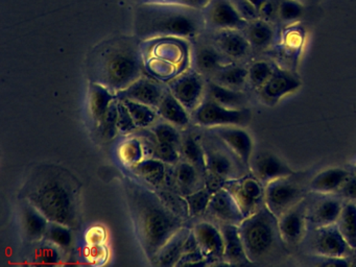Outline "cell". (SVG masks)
I'll list each match as a JSON object with an SVG mask.
<instances>
[{
    "mask_svg": "<svg viewBox=\"0 0 356 267\" xmlns=\"http://www.w3.org/2000/svg\"><path fill=\"white\" fill-rule=\"evenodd\" d=\"M197 129L204 150L206 187L216 191L227 181L249 172L218 137L208 129Z\"/></svg>",
    "mask_w": 356,
    "mask_h": 267,
    "instance_id": "6",
    "label": "cell"
},
{
    "mask_svg": "<svg viewBox=\"0 0 356 267\" xmlns=\"http://www.w3.org/2000/svg\"><path fill=\"white\" fill-rule=\"evenodd\" d=\"M249 172L264 186L296 173L282 159L268 150L254 152L250 161Z\"/></svg>",
    "mask_w": 356,
    "mask_h": 267,
    "instance_id": "21",
    "label": "cell"
},
{
    "mask_svg": "<svg viewBox=\"0 0 356 267\" xmlns=\"http://www.w3.org/2000/svg\"><path fill=\"white\" fill-rule=\"evenodd\" d=\"M248 64L249 63H229L216 71L209 79L229 89L245 91V88L249 87Z\"/></svg>",
    "mask_w": 356,
    "mask_h": 267,
    "instance_id": "32",
    "label": "cell"
},
{
    "mask_svg": "<svg viewBox=\"0 0 356 267\" xmlns=\"http://www.w3.org/2000/svg\"><path fill=\"white\" fill-rule=\"evenodd\" d=\"M140 42L134 35L102 44L90 58L91 81L105 86L116 95L140 79L145 70Z\"/></svg>",
    "mask_w": 356,
    "mask_h": 267,
    "instance_id": "4",
    "label": "cell"
},
{
    "mask_svg": "<svg viewBox=\"0 0 356 267\" xmlns=\"http://www.w3.org/2000/svg\"><path fill=\"white\" fill-rule=\"evenodd\" d=\"M26 200L38 209L49 221L76 229L82 215V187L68 169L43 163L35 166L20 191Z\"/></svg>",
    "mask_w": 356,
    "mask_h": 267,
    "instance_id": "2",
    "label": "cell"
},
{
    "mask_svg": "<svg viewBox=\"0 0 356 267\" xmlns=\"http://www.w3.org/2000/svg\"><path fill=\"white\" fill-rule=\"evenodd\" d=\"M301 248L307 256L346 258L354 252L335 225L308 229Z\"/></svg>",
    "mask_w": 356,
    "mask_h": 267,
    "instance_id": "9",
    "label": "cell"
},
{
    "mask_svg": "<svg viewBox=\"0 0 356 267\" xmlns=\"http://www.w3.org/2000/svg\"><path fill=\"white\" fill-rule=\"evenodd\" d=\"M205 31L203 12L200 8L143 1L135 10L134 33L140 41L163 38L191 41Z\"/></svg>",
    "mask_w": 356,
    "mask_h": 267,
    "instance_id": "3",
    "label": "cell"
},
{
    "mask_svg": "<svg viewBox=\"0 0 356 267\" xmlns=\"http://www.w3.org/2000/svg\"><path fill=\"white\" fill-rule=\"evenodd\" d=\"M166 185L168 189L185 197L205 187V173L191 163L180 160L168 167Z\"/></svg>",
    "mask_w": 356,
    "mask_h": 267,
    "instance_id": "19",
    "label": "cell"
},
{
    "mask_svg": "<svg viewBox=\"0 0 356 267\" xmlns=\"http://www.w3.org/2000/svg\"><path fill=\"white\" fill-rule=\"evenodd\" d=\"M316 266H349L352 265L350 257L346 258H331V257L308 256Z\"/></svg>",
    "mask_w": 356,
    "mask_h": 267,
    "instance_id": "48",
    "label": "cell"
},
{
    "mask_svg": "<svg viewBox=\"0 0 356 267\" xmlns=\"http://www.w3.org/2000/svg\"><path fill=\"white\" fill-rule=\"evenodd\" d=\"M249 108H229L205 95L203 102L191 113V122L200 129L238 125L245 127L251 120Z\"/></svg>",
    "mask_w": 356,
    "mask_h": 267,
    "instance_id": "8",
    "label": "cell"
},
{
    "mask_svg": "<svg viewBox=\"0 0 356 267\" xmlns=\"http://www.w3.org/2000/svg\"><path fill=\"white\" fill-rule=\"evenodd\" d=\"M301 85L302 81L295 73L287 69L276 67L270 79L257 92L262 102L268 106H274L285 96L297 92Z\"/></svg>",
    "mask_w": 356,
    "mask_h": 267,
    "instance_id": "23",
    "label": "cell"
},
{
    "mask_svg": "<svg viewBox=\"0 0 356 267\" xmlns=\"http://www.w3.org/2000/svg\"><path fill=\"white\" fill-rule=\"evenodd\" d=\"M122 187L135 235L145 258L151 263L175 233L191 225L189 217L134 177H124Z\"/></svg>",
    "mask_w": 356,
    "mask_h": 267,
    "instance_id": "1",
    "label": "cell"
},
{
    "mask_svg": "<svg viewBox=\"0 0 356 267\" xmlns=\"http://www.w3.org/2000/svg\"><path fill=\"white\" fill-rule=\"evenodd\" d=\"M343 202L345 200L337 194H308L306 196L308 229L335 225Z\"/></svg>",
    "mask_w": 356,
    "mask_h": 267,
    "instance_id": "13",
    "label": "cell"
},
{
    "mask_svg": "<svg viewBox=\"0 0 356 267\" xmlns=\"http://www.w3.org/2000/svg\"><path fill=\"white\" fill-rule=\"evenodd\" d=\"M202 219L218 225H239L245 217L230 192L222 187L214 192Z\"/></svg>",
    "mask_w": 356,
    "mask_h": 267,
    "instance_id": "20",
    "label": "cell"
},
{
    "mask_svg": "<svg viewBox=\"0 0 356 267\" xmlns=\"http://www.w3.org/2000/svg\"><path fill=\"white\" fill-rule=\"evenodd\" d=\"M120 100L126 104L127 108L138 129H149L159 119L157 111L151 106H145L140 102H133V100Z\"/></svg>",
    "mask_w": 356,
    "mask_h": 267,
    "instance_id": "41",
    "label": "cell"
},
{
    "mask_svg": "<svg viewBox=\"0 0 356 267\" xmlns=\"http://www.w3.org/2000/svg\"><path fill=\"white\" fill-rule=\"evenodd\" d=\"M74 231L72 227H66L61 223L49 221L45 232L44 239L55 244L62 250L65 257L72 250L74 243Z\"/></svg>",
    "mask_w": 356,
    "mask_h": 267,
    "instance_id": "38",
    "label": "cell"
},
{
    "mask_svg": "<svg viewBox=\"0 0 356 267\" xmlns=\"http://www.w3.org/2000/svg\"><path fill=\"white\" fill-rule=\"evenodd\" d=\"M222 187L230 192L245 218L264 206V186L250 172L227 181Z\"/></svg>",
    "mask_w": 356,
    "mask_h": 267,
    "instance_id": "10",
    "label": "cell"
},
{
    "mask_svg": "<svg viewBox=\"0 0 356 267\" xmlns=\"http://www.w3.org/2000/svg\"><path fill=\"white\" fill-rule=\"evenodd\" d=\"M216 191L208 187L202 188L189 195L185 196L187 209H188L189 223L195 222L203 218L210 200Z\"/></svg>",
    "mask_w": 356,
    "mask_h": 267,
    "instance_id": "40",
    "label": "cell"
},
{
    "mask_svg": "<svg viewBox=\"0 0 356 267\" xmlns=\"http://www.w3.org/2000/svg\"><path fill=\"white\" fill-rule=\"evenodd\" d=\"M206 96L229 108H248V102H249V97L245 91L229 89L210 79H207V83H206Z\"/></svg>",
    "mask_w": 356,
    "mask_h": 267,
    "instance_id": "34",
    "label": "cell"
},
{
    "mask_svg": "<svg viewBox=\"0 0 356 267\" xmlns=\"http://www.w3.org/2000/svg\"><path fill=\"white\" fill-rule=\"evenodd\" d=\"M299 1H301V2H302V0H299Z\"/></svg>",
    "mask_w": 356,
    "mask_h": 267,
    "instance_id": "53",
    "label": "cell"
},
{
    "mask_svg": "<svg viewBox=\"0 0 356 267\" xmlns=\"http://www.w3.org/2000/svg\"><path fill=\"white\" fill-rule=\"evenodd\" d=\"M231 2L238 14L248 22L260 18L259 10L249 0H231Z\"/></svg>",
    "mask_w": 356,
    "mask_h": 267,
    "instance_id": "47",
    "label": "cell"
},
{
    "mask_svg": "<svg viewBox=\"0 0 356 267\" xmlns=\"http://www.w3.org/2000/svg\"><path fill=\"white\" fill-rule=\"evenodd\" d=\"M309 194L299 175L281 177L264 186V204L278 218Z\"/></svg>",
    "mask_w": 356,
    "mask_h": 267,
    "instance_id": "7",
    "label": "cell"
},
{
    "mask_svg": "<svg viewBox=\"0 0 356 267\" xmlns=\"http://www.w3.org/2000/svg\"><path fill=\"white\" fill-rule=\"evenodd\" d=\"M191 231V225H186L181 227L175 233L165 244L160 248L155 258L152 260L151 265L156 267H174L177 266L181 257L184 252V244L186 238Z\"/></svg>",
    "mask_w": 356,
    "mask_h": 267,
    "instance_id": "28",
    "label": "cell"
},
{
    "mask_svg": "<svg viewBox=\"0 0 356 267\" xmlns=\"http://www.w3.org/2000/svg\"><path fill=\"white\" fill-rule=\"evenodd\" d=\"M249 1L251 2V3L253 4L258 10H259L260 8H261V6H264L266 0H249Z\"/></svg>",
    "mask_w": 356,
    "mask_h": 267,
    "instance_id": "51",
    "label": "cell"
},
{
    "mask_svg": "<svg viewBox=\"0 0 356 267\" xmlns=\"http://www.w3.org/2000/svg\"><path fill=\"white\" fill-rule=\"evenodd\" d=\"M143 1L165 2V3L182 4V6H191V8H202L209 2V0H143Z\"/></svg>",
    "mask_w": 356,
    "mask_h": 267,
    "instance_id": "50",
    "label": "cell"
},
{
    "mask_svg": "<svg viewBox=\"0 0 356 267\" xmlns=\"http://www.w3.org/2000/svg\"><path fill=\"white\" fill-rule=\"evenodd\" d=\"M224 237V262L226 265L251 264L248 260L238 225H218Z\"/></svg>",
    "mask_w": 356,
    "mask_h": 267,
    "instance_id": "30",
    "label": "cell"
},
{
    "mask_svg": "<svg viewBox=\"0 0 356 267\" xmlns=\"http://www.w3.org/2000/svg\"><path fill=\"white\" fill-rule=\"evenodd\" d=\"M337 194L343 200L356 202V175L352 173L351 177L343 183Z\"/></svg>",
    "mask_w": 356,
    "mask_h": 267,
    "instance_id": "49",
    "label": "cell"
},
{
    "mask_svg": "<svg viewBox=\"0 0 356 267\" xmlns=\"http://www.w3.org/2000/svg\"><path fill=\"white\" fill-rule=\"evenodd\" d=\"M281 237L289 252L301 248L308 231L306 197L278 217Z\"/></svg>",
    "mask_w": 356,
    "mask_h": 267,
    "instance_id": "17",
    "label": "cell"
},
{
    "mask_svg": "<svg viewBox=\"0 0 356 267\" xmlns=\"http://www.w3.org/2000/svg\"><path fill=\"white\" fill-rule=\"evenodd\" d=\"M279 6H280V0H266L259 10L260 19L272 24L278 25Z\"/></svg>",
    "mask_w": 356,
    "mask_h": 267,
    "instance_id": "46",
    "label": "cell"
},
{
    "mask_svg": "<svg viewBox=\"0 0 356 267\" xmlns=\"http://www.w3.org/2000/svg\"><path fill=\"white\" fill-rule=\"evenodd\" d=\"M179 152H180V160L191 163V165L206 173L203 146L200 141L199 129L195 125H191V127L183 131Z\"/></svg>",
    "mask_w": 356,
    "mask_h": 267,
    "instance_id": "31",
    "label": "cell"
},
{
    "mask_svg": "<svg viewBox=\"0 0 356 267\" xmlns=\"http://www.w3.org/2000/svg\"><path fill=\"white\" fill-rule=\"evenodd\" d=\"M197 245L210 265H226L224 262V237L220 227L211 221L200 219L191 223Z\"/></svg>",
    "mask_w": 356,
    "mask_h": 267,
    "instance_id": "14",
    "label": "cell"
},
{
    "mask_svg": "<svg viewBox=\"0 0 356 267\" xmlns=\"http://www.w3.org/2000/svg\"><path fill=\"white\" fill-rule=\"evenodd\" d=\"M243 31L251 45L254 56L268 51L274 47L278 40L276 25L260 18L248 22Z\"/></svg>",
    "mask_w": 356,
    "mask_h": 267,
    "instance_id": "26",
    "label": "cell"
},
{
    "mask_svg": "<svg viewBox=\"0 0 356 267\" xmlns=\"http://www.w3.org/2000/svg\"><path fill=\"white\" fill-rule=\"evenodd\" d=\"M19 223L24 241L32 245L44 239L49 219L26 200H20Z\"/></svg>",
    "mask_w": 356,
    "mask_h": 267,
    "instance_id": "24",
    "label": "cell"
},
{
    "mask_svg": "<svg viewBox=\"0 0 356 267\" xmlns=\"http://www.w3.org/2000/svg\"><path fill=\"white\" fill-rule=\"evenodd\" d=\"M149 129H151L157 141L180 148L183 135V131L181 129H177L174 125L160 118Z\"/></svg>",
    "mask_w": 356,
    "mask_h": 267,
    "instance_id": "43",
    "label": "cell"
},
{
    "mask_svg": "<svg viewBox=\"0 0 356 267\" xmlns=\"http://www.w3.org/2000/svg\"><path fill=\"white\" fill-rule=\"evenodd\" d=\"M305 8L299 0H280L279 6V24H291L303 17Z\"/></svg>",
    "mask_w": 356,
    "mask_h": 267,
    "instance_id": "44",
    "label": "cell"
},
{
    "mask_svg": "<svg viewBox=\"0 0 356 267\" xmlns=\"http://www.w3.org/2000/svg\"><path fill=\"white\" fill-rule=\"evenodd\" d=\"M238 227L245 254L251 264H275L289 257V250L281 237L278 218L266 204L257 212L245 217Z\"/></svg>",
    "mask_w": 356,
    "mask_h": 267,
    "instance_id": "5",
    "label": "cell"
},
{
    "mask_svg": "<svg viewBox=\"0 0 356 267\" xmlns=\"http://www.w3.org/2000/svg\"><path fill=\"white\" fill-rule=\"evenodd\" d=\"M205 31L214 45L230 62H251V58L254 56L253 50L243 31L222 29Z\"/></svg>",
    "mask_w": 356,
    "mask_h": 267,
    "instance_id": "16",
    "label": "cell"
},
{
    "mask_svg": "<svg viewBox=\"0 0 356 267\" xmlns=\"http://www.w3.org/2000/svg\"><path fill=\"white\" fill-rule=\"evenodd\" d=\"M275 69L276 66L270 60L264 58L252 60L248 64V85L258 91L270 79Z\"/></svg>",
    "mask_w": 356,
    "mask_h": 267,
    "instance_id": "39",
    "label": "cell"
},
{
    "mask_svg": "<svg viewBox=\"0 0 356 267\" xmlns=\"http://www.w3.org/2000/svg\"><path fill=\"white\" fill-rule=\"evenodd\" d=\"M352 173V170L343 167L323 169L307 181L308 191L316 194H337Z\"/></svg>",
    "mask_w": 356,
    "mask_h": 267,
    "instance_id": "27",
    "label": "cell"
},
{
    "mask_svg": "<svg viewBox=\"0 0 356 267\" xmlns=\"http://www.w3.org/2000/svg\"><path fill=\"white\" fill-rule=\"evenodd\" d=\"M116 99V95L105 86L91 81L89 86L88 111L93 127H97L110 104Z\"/></svg>",
    "mask_w": 356,
    "mask_h": 267,
    "instance_id": "33",
    "label": "cell"
},
{
    "mask_svg": "<svg viewBox=\"0 0 356 267\" xmlns=\"http://www.w3.org/2000/svg\"><path fill=\"white\" fill-rule=\"evenodd\" d=\"M335 225L350 248L356 252V202H343L341 214Z\"/></svg>",
    "mask_w": 356,
    "mask_h": 267,
    "instance_id": "36",
    "label": "cell"
},
{
    "mask_svg": "<svg viewBox=\"0 0 356 267\" xmlns=\"http://www.w3.org/2000/svg\"><path fill=\"white\" fill-rule=\"evenodd\" d=\"M352 172H353L354 175H356V163L353 165V167H352Z\"/></svg>",
    "mask_w": 356,
    "mask_h": 267,
    "instance_id": "52",
    "label": "cell"
},
{
    "mask_svg": "<svg viewBox=\"0 0 356 267\" xmlns=\"http://www.w3.org/2000/svg\"><path fill=\"white\" fill-rule=\"evenodd\" d=\"M191 68L206 79H211L212 75L222 66L232 63L214 45L206 31L191 40Z\"/></svg>",
    "mask_w": 356,
    "mask_h": 267,
    "instance_id": "12",
    "label": "cell"
},
{
    "mask_svg": "<svg viewBox=\"0 0 356 267\" xmlns=\"http://www.w3.org/2000/svg\"><path fill=\"white\" fill-rule=\"evenodd\" d=\"M168 167L170 164H166L157 159L145 158L128 171L135 179H138L147 187L156 191H161V190L168 189L166 185Z\"/></svg>",
    "mask_w": 356,
    "mask_h": 267,
    "instance_id": "25",
    "label": "cell"
},
{
    "mask_svg": "<svg viewBox=\"0 0 356 267\" xmlns=\"http://www.w3.org/2000/svg\"><path fill=\"white\" fill-rule=\"evenodd\" d=\"M145 158L143 142L135 134L126 136L116 147V159L122 167L130 170Z\"/></svg>",
    "mask_w": 356,
    "mask_h": 267,
    "instance_id": "35",
    "label": "cell"
},
{
    "mask_svg": "<svg viewBox=\"0 0 356 267\" xmlns=\"http://www.w3.org/2000/svg\"><path fill=\"white\" fill-rule=\"evenodd\" d=\"M156 111L160 119L170 123L181 131H185L193 125L191 113L172 95L170 90L164 94Z\"/></svg>",
    "mask_w": 356,
    "mask_h": 267,
    "instance_id": "29",
    "label": "cell"
},
{
    "mask_svg": "<svg viewBox=\"0 0 356 267\" xmlns=\"http://www.w3.org/2000/svg\"><path fill=\"white\" fill-rule=\"evenodd\" d=\"M206 83L207 79L191 67L176 75L166 85L172 95L191 115L205 98Z\"/></svg>",
    "mask_w": 356,
    "mask_h": 267,
    "instance_id": "11",
    "label": "cell"
},
{
    "mask_svg": "<svg viewBox=\"0 0 356 267\" xmlns=\"http://www.w3.org/2000/svg\"><path fill=\"white\" fill-rule=\"evenodd\" d=\"M205 29L208 31L222 29L243 31L247 26L245 21L237 12L231 0H209L202 8Z\"/></svg>",
    "mask_w": 356,
    "mask_h": 267,
    "instance_id": "15",
    "label": "cell"
},
{
    "mask_svg": "<svg viewBox=\"0 0 356 267\" xmlns=\"http://www.w3.org/2000/svg\"><path fill=\"white\" fill-rule=\"evenodd\" d=\"M30 246L29 259L34 264L56 265L59 264L62 260L66 258L65 254L59 248H57L51 242L47 241V239H42Z\"/></svg>",
    "mask_w": 356,
    "mask_h": 267,
    "instance_id": "37",
    "label": "cell"
},
{
    "mask_svg": "<svg viewBox=\"0 0 356 267\" xmlns=\"http://www.w3.org/2000/svg\"><path fill=\"white\" fill-rule=\"evenodd\" d=\"M118 129L120 135L124 137L133 135L135 131H138L126 104L120 99H118Z\"/></svg>",
    "mask_w": 356,
    "mask_h": 267,
    "instance_id": "45",
    "label": "cell"
},
{
    "mask_svg": "<svg viewBox=\"0 0 356 267\" xmlns=\"http://www.w3.org/2000/svg\"><path fill=\"white\" fill-rule=\"evenodd\" d=\"M118 99L116 98L110 104L109 108L104 114L103 118L101 119L99 124L95 129L102 141H112L120 135L118 129Z\"/></svg>",
    "mask_w": 356,
    "mask_h": 267,
    "instance_id": "42",
    "label": "cell"
},
{
    "mask_svg": "<svg viewBox=\"0 0 356 267\" xmlns=\"http://www.w3.org/2000/svg\"><path fill=\"white\" fill-rule=\"evenodd\" d=\"M168 90V87L166 83H161V81L152 79L147 75H143L132 85L116 94V97L118 99H129L140 102V104L157 110L160 102Z\"/></svg>",
    "mask_w": 356,
    "mask_h": 267,
    "instance_id": "22",
    "label": "cell"
},
{
    "mask_svg": "<svg viewBox=\"0 0 356 267\" xmlns=\"http://www.w3.org/2000/svg\"><path fill=\"white\" fill-rule=\"evenodd\" d=\"M208 131L218 137L249 171L250 161L255 152V146L253 138L245 127L229 125L208 129Z\"/></svg>",
    "mask_w": 356,
    "mask_h": 267,
    "instance_id": "18",
    "label": "cell"
}]
</instances>
